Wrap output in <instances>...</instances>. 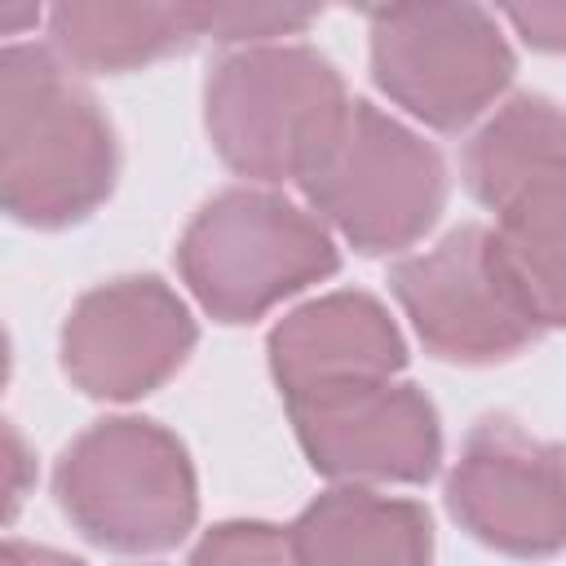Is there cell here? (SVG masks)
<instances>
[{"label": "cell", "mask_w": 566, "mask_h": 566, "mask_svg": "<svg viewBox=\"0 0 566 566\" xmlns=\"http://www.w3.org/2000/svg\"><path fill=\"white\" fill-rule=\"evenodd\" d=\"M115 186V133L75 71L35 44L0 57L4 212L35 230L88 217Z\"/></svg>", "instance_id": "1"}, {"label": "cell", "mask_w": 566, "mask_h": 566, "mask_svg": "<svg viewBox=\"0 0 566 566\" xmlns=\"http://www.w3.org/2000/svg\"><path fill=\"white\" fill-rule=\"evenodd\" d=\"M464 181L495 212V243L544 327H566V111L513 97L469 142Z\"/></svg>", "instance_id": "2"}, {"label": "cell", "mask_w": 566, "mask_h": 566, "mask_svg": "<svg viewBox=\"0 0 566 566\" xmlns=\"http://www.w3.org/2000/svg\"><path fill=\"white\" fill-rule=\"evenodd\" d=\"M208 137L217 155L256 181L305 177L349 111L336 66L301 44L226 53L208 75Z\"/></svg>", "instance_id": "3"}, {"label": "cell", "mask_w": 566, "mask_h": 566, "mask_svg": "<svg viewBox=\"0 0 566 566\" xmlns=\"http://www.w3.org/2000/svg\"><path fill=\"white\" fill-rule=\"evenodd\" d=\"M336 265L340 252L314 212L248 186L208 199L177 243L186 287L221 323H252Z\"/></svg>", "instance_id": "4"}, {"label": "cell", "mask_w": 566, "mask_h": 566, "mask_svg": "<svg viewBox=\"0 0 566 566\" xmlns=\"http://www.w3.org/2000/svg\"><path fill=\"white\" fill-rule=\"evenodd\" d=\"M53 495L93 544L115 553L172 548L199 513L186 447L133 416L80 433L53 469Z\"/></svg>", "instance_id": "5"}, {"label": "cell", "mask_w": 566, "mask_h": 566, "mask_svg": "<svg viewBox=\"0 0 566 566\" xmlns=\"http://www.w3.org/2000/svg\"><path fill=\"white\" fill-rule=\"evenodd\" d=\"M301 190L358 252L376 256L416 243L438 221L447 168L429 142L354 97Z\"/></svg>", "instance_id": "6"}, {"label": "cell", "mask_w": 566, "mask_h": 566, "mask_svg": "<svg viewBox=\"0 0 566 566\" xmlns=\"http://www.w3.org/2000/svg\"><path fill=\"white\" fill-rule=\"evenodd\" d=\"M389 283L424 349L447 363H500L544 332L486 226H460L438 248L402 256Z\"/></svg>", "instance_id": "7"}, {"label": "cell", "mask_w": 566, "mask_h": 566, "mask_svg": "<svg viewBox=\"0 0 566 566\" xmlns=\"http://www.w3.org/2000/svg\"><path fill=\"white\" fill-rule=\"evenodd\" d=\"M371 75L416 119L455 133L513 80V53L478 4L376 9Z\"/></svg>", "instance_id": "8"}, {"label": "cell", "mask_w": 566, "mask_h": 566, "mask_svg": "<svg viewBox=\"0 0 566 566\" xmlns=\"http://www.w3.org/2000/svg\"><path fill=\"white\" fill-rule=\"evenodd\" d=\"M447 509L495 553L566 548V442H539L509 416H482L447 478Z\"/></svg>", "instance_id": "9"}, {"label": "cell", "mask_w": 566, "mask_h": 566, "mask_svg": "<svg viewBox=\"0 0 566 566\" xmlns=\"http://www.w3.org/2000/svg\"><path fill=\"white\" fill-rule=\"evenodd\" d=\"M283 402L310 464L332 482H429L438 473V411L407 380H349Z\"/></svg>", "instance_id": "10"}, {"label": "cell", "mask_w": 566, "mask_h": 566, "mask_svg": "<svg viewBox=\"0 0 566 566\" xmlns=\"http://www.w3.org/2000/svg\"><path fill=\"white\" fill-rule=\"evenodd\" d=\"M195 349V318L155 274L111 279L75 301L62 327V367L93 398H142Z\"/></svg>", "instance_id": "11"}, {"label": "cell", "mask_w": 566, "mask_h": 566, "mask_svg": "<svg viewBox=\"0 0 566 566\" xmlns=\"http://www.w3.org/2000/svg\"><path fill=\"white\" fill-rule=\"evenodd\" d=\"M407 363V345L380 301L367 292H332L323 301L301 305L270 332V371L283 398L398 376Z\"/></svg>", "instance_id": "12"}, {"label": "cell", "mask_w": 566, "mask_h": 566, "mask_svg": "<svg viewBox=\"0 0 566 566\" xmlns=\"http://www.w3.org/2000/svg\"><path fill=\"white\" fill-rule=\"evenodd\" d=\"M301 566H429L433 522L416 500H389L367 486L318 495L292 526Z\"/></svg>", "instance_id": "13"}, {"label": "cell", "mask_w": 566, "mask_h": 566, "mask_svg": "<svg viewBox=\"0 0 566 566\" xmlns=\"http://www.w3.org/2000/svg\"><path fill=\"white\" fill-rule=\"evenodd\" d=\"M49 31L62 62L80 71H133L199 35L190 4H62L49 13Z\"/></svg>", "instance_id": "14"}, {"label": "cell", "mask_w": 566, "mask_h": 566, "mask_svg": "<svg viewBox=\"0 0 566 566\" xmlns=\"http://www.w3.org/2000/svg\"><path fill=\"white\" fill-rule=\"evenodd\" d=\"M190 566H301L287 526L270 522H221L212 526Z\"/></svg>", "instance_id": "15"}, {"label": "cell", "mask_w": 566, "mask_h": 566, "mask_svg": "<svg viewBox=\"0 0 566 566\" xmlns=\"http://www.w3.org/2000/svg\"><path fill=\"white\" fill-rule=\"evenodd\" d=\"M199 35L212 40H270L287 31H305L314 22L310 9H243V4H190Z\"/></svg>", "instance_id": "16"}, {"label": "cell", "mask_w": 566, "mask_h": 566, "mask_svg": "<svg viewBox=\"0 0 566 566\" xmlns=\"http://www.w3.org/2000/svg\"><path fill=\"white\" fill-rule=\"evenodd\" d=\"M504 18L522 31L526 44L566 53V4H517V9H504Z\"/></svg>", "instance_id": "17"}, {"label": "cell", "mask_w": 566, "mask_h": 566, "mask_svg": "<svg viewBox=\"0 0 566 566\" xmlns=\"http://www.w3.org/2000/svg\"><path fill=\"white\" fill-rule=\"evenodd\" d=\"M0 566H84L80 557H66L57 548H40V544H22V539H9L4 553H0Z\"/></svg>", "instance_id": "18"}, {"label": "cell", "mask_w": 566, "mask_h": 566, "mask_svg": "<svg viewBox=\"0 0 566 566\" xmlns=\"http://www.w3.org/2000/svg\"><path fill=\"white\" fill-rule=\"evenodd\" d=\"M4 442H9V464H13V473H18V460H22L18 433H13V429H4ZM18 500H22V486H18V478H13V486H9V513L18 509Z\"/></svg>", "instance_id": "19"}]
</instances>
